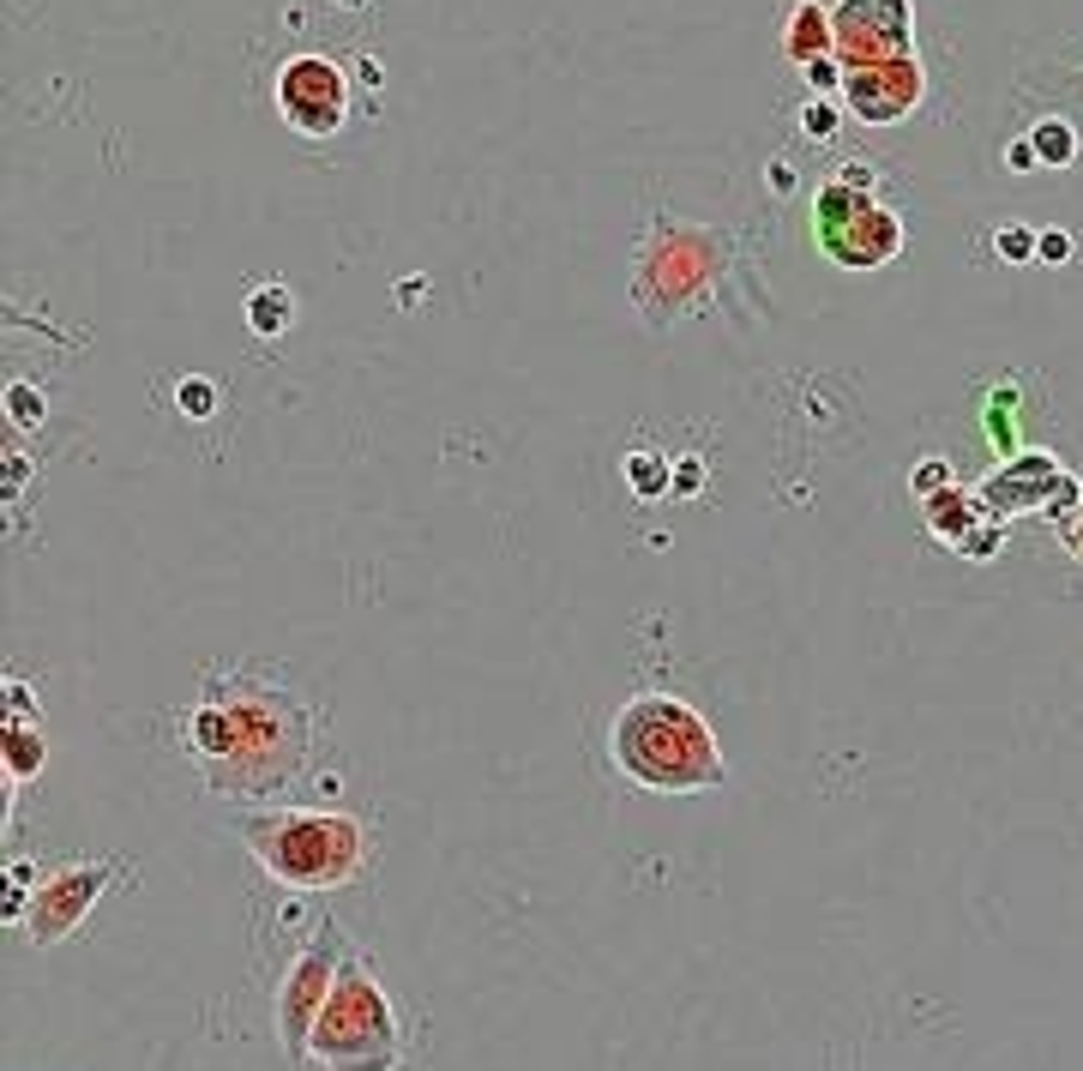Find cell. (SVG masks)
Here are the masks:
<instances>
[{
    "label": "cell",
    "instance_id": "ac0fdd59",
    "mask_svg": "<svg viewBox=\"0 0 1083 1071\" xmlns=\"http://www.w3.org/2000/svg\"><path fill=\"white\" fill-rule=\"evenodd\" d=\"M36 885H43V879H36V866H31V861H12V866H7V903H0V915H7L12 927H24Z\"/></svg>",
    "mask_w": 1083,
    "mask_h": 1071
},
{
    "label": "cell",
    "instance_id": "2e32d148",
    "mask_svg": "<svg viewBox=\"0 0 1083 1071\" xmlns=\"http://www.w3.org/2000/svg\"><path fill=\"white\" fill-rule=\"evenodd\" d=\"M620 476H627V488L639 494V500H662V494H674V457H662V452H650V445H639V452H627Z\"/></svg>",
    "mask_w": 1083,
    "mask_h": 1071
},
{
    "label": "cell",
    "instance_id": "484cf974",
    "mask_svg": "<svg viewBox=\"0 0 1083 1071\" xmlns=\"http://www.w3.org/2000/svg\"><path fill=\"white\" fill-rule=\"evenodd\" d=\"M1072 247H1078V241L1065 235V229H1041V235H1036V260L1041 265H1065V260H1072Z\"/></svg>",
    "mask_w": 1083,
    "mask_h": 1071
},
{
    "label": "cell",
    "instance_id": "52a82bcc",
    "mask_svg": "<svg viewBox=\"0 0 1083 1071\" xmlns=\"http://www.w3.org/2000/svg\"><path fill=\"white\" fill-rule=\"evenodd\" d=\"M981 500H987L993 518H1029V512L1060 518L1083 506V476H1065L1048 452H1012L981 482Z\"/></svg>",
    "mask_w": 1083,
    "mask_h": 1071
},
{
    "label": "cell",
    "instance_id": "e0dca14e",
    "mask_svg": "<svg viewBox=\"0 0 1083 1071\" xmlns=\"http://www.w3.org/2000/svg\"><path fill=\"white\" fill-rule=\"evenodd\" d=\"M1029 145H1036L1041 169H1065V163L1078 157V133L1060 121V114H1048V121H1036V133H1029Z\"/></svg>",
    "mask_w": 1083,
    "mask_h": 1071
},
{
    "label": "cell",
    "instance_id": "603a6c76",
    "mask_svg": "<svg viewBox=\"0 0 1083 1071\" xmlns=\"http://www.w3.org/2000/svg\"><path fill=\"white\" fill-rule=\"evenodd\" d=\"M800 73H807L813 97H843V60L837 55H819L813 67H800Z\"/></svg>",
    "mask_w": 1083,
    "mask_h": 1071
},
{
    "label": "cell",
    "instance_id": "4fadbf2b",
    "mask_svg": "<svg viewBox=\"0 0 1083 1071\" xmlns=\"http://www.w3.org/2000/svg\"><path fill=\"white\" fill-rule=\"evenodd\" d=\"M783 48L795 67H813L819 55H837V19L819 7V0H800L783 24Z\"/></svg>",
    "mask_w": 1083,
    "mask_h": 1071
},
{
    "label": "cell",
    "instance_id": "cb8c5ba5",
    "mask_svg": "<svg viewBox=\"0 0 1083 1071\" xmlns=\"http://www.w3.org/2000/svg\"><path fill=\"white\" fill-rule=\"evenodd\" d=\"M909 488L921 494V500H927V494H939V488H951V464H946V457H921V464L909 470Z\"/></svg>",
    "mask_w": 1083,
    "mask_h": 1071
},
{
    "label": "cell",
    "instance_id": "3957f363",
    "mask_svg": "<svg viewBox=\"0 0 1083 1071\" xmlns=\"http://www.w3.org/2000/svg\"><path fill=\"white\" fill-rule=\"evenodd\" d=\"M608 752L632 783L656 788V795H698V788H722L729 776L710 722L681 693L627 698L608 722Z\"/></svg>",
    "mask_w": 1083,
    "mask_h": 1071
},
{
    "label": "cell",
    "instance_id": "4dcf8cb0",
    "mask_svg": "<svg viewBox=\"0 0 1083 1071\" xmlns=\"http://www.w3.org/2000/svg\"><path fill=\"white\" fill-rule=\"evenodd\" d=\"M24 476H31V464H24L19 452H12V457H7V494H19V488H24Z\"/></svg>",
    "mask_w": 1083,
    "mask_h": 1071
},
{
    "label": "cell",
    "instance_id": "5bb4252c",
    "mask_svg": "<svg viewBox=\"0 0 1083 1071\" xmlns=\"http://www.w3.org/2000/svg\"><path fill=\"white\" fill-rule=\"evenodd\" d=\"M0 752H7V783H31L48 764V735L36 722H7L0 729Z\"/></svg>",
    "mask_w": 1083,
    "mask_h": 1071
},
{
    "label": "cell",
    "instance_id": "8992f818",
    "mask_svg": "<svg viewBox=\"0 0 1083 1071\" xmlns=\"http://www.w3.org/2000/svg\"><path fill=\"white\" fill-rule=\"evenodd\" d=\"M350 958H355V946L338 921H325L320 934L289 958L284 987H277V1041H284L289 1060H308V1036H313V1024H320V1012H325V1000H331V987H338V975H343Z\"/></svg>",
    "mask_w": 1083,
    "mask_h": 1071
},
{
    "label": "cell",
    "instance_id": "f1b7e54d",
    "mask_svg": "<svg viewBox=\"0 0 1083 1071\" xmlns=\"http://www.w3.org/2000/svg\"><path fill=\"white\" fill-rule=\"evenodd\" d=\"M1005 163H1012L1017 175H1029V169H1041V157H1036V145L1029 139H1017V145H1005Z\"/></svg>",
    "mask_w": 1083,
    "mask_h": 1071
},
{
    "label": "cell",
    "instance_id": "d4e9b609",
    "mask_svg": "<svg viewBox=\"0 0 1083 1071\" xmlns=\"http://www.w3.org/2000/svg\"><path fill=\"white\" fill-rule=\"evenodd\" d=\"M999 548H1005V525H999V518H987V525L963 542V560H993Z\"/></svg>",
    "mask_w": 1083,
    "mask_h": 1071
},
{
    "label": "cell",
    "instance_id": "6da1fadb",
    "mask_svg": "<svg viewBox=\"0 0 1083 1071\" xmlns=\"http://www.w3.org/2000/svg\"><path fill=\"white\" fill-rule=\"evenodd\" d=\"M181 747L199 764L211 795L223 801H277L313 752V717L296 693L241 674H211L199 705L181 710Z\"/></svg>",
    "mask_w": 1083,
    "mask_h": 1071
},
{
    "label": "cell",
    "instance_id": "277c9868",
    "mask_svg": "<svg viewBox=\"0 0 1083 1071\" xmlns=\"http://www.w3.org/2000/svg\"><path fill=\"white\" fill-rule=\"evenodd\" d=\"M308 1066L320 1071H398L404 1066V1029L391 993L374 981L362 958L343 963L320 1024L308 1036Z\"/></svg>",
    "mask_w": 1083,
    "mask_h": 1071
},
{
    "label": "cell",
    "instance_id": "d6986e66",
    "mask_svg": "<svg viewBox=\"0 0 1083 1071\" xmlns=\"http://www.w3.org/2000/svg\"><path fill=\"white\" fill-rule=\"evenodd\" d=\"M175 410L187 416V422H206V416L217 410V386L206 374H187V379H175Z\"/></svg>",
    "mask_w": 1083,
    "mask_h": 1071
},
{
    "label": "cell",
    "instance_id": "7a4b0ae2",
    "mask_svg": "<svg viewBox=\"0 0 1083 1071\" xmlns=\"http://www.w3.org/2000/svg\"><path fill=\"white\" fill-rule=\"evenodd\" d=\"M241 843L259 861L265 879L289 891H338L355 885L374 861V831L355 813L325 807H247L241 813Z\"/></svg>",
    "mask_w": 1083,
    "mask_h": 1071
},
{
    "label": "cell",
    "instance_id": "9c48e42d",
    "mask_svg": "<svg viewBox=\"0 0 1083 1071\" xmlns=\"http://www.w3.org/2000/svg\"><path fill=\"white\" fill-rule=\"evenodd\" d=\"M277 114L308 139H331L350 114V79L325 55H296L277 73Z\"/></svg>",
    "mask_w": 1083,
    "mask_h": 1071
},
{
    "label": "cell",
    "instance_id": "1f68e13d",
    "mask_svg": "<svg viewBox=\"0 0 1083 1071\" xmlns=\"http://www.w3.org/2000/svg\"><path fill=\"white\" fill-rule=\"evenodd\" d=\"M771 187L776 194H795V163H771Z\"/></svg>",
    "mask_w": 1083,
    "mask_h": 1071
},
{
    "label": "cell",
    "instance_id": "83f0119b",
    "mask_svg": "<svg viewBox=\"0 0 1083 1071\" xmlns=\"http://www.w3.org/2000/svg\"><path fill=\"white\" fill-rule=\"evenodd\" d=\"M7 705H12V722H36V705H31V686L24 681L7 686Z\"/></svg>",
    "mask_w": 1083,
    "mask_h": 1071
},
{
    "label": "cell",
    "instance_id": "4316f807",
    "mask_svg": "<svg viewBox=\"0 0 1083 1071\" xmlns=\"http://www.w3.org/2000/svg\"><path fill=\"white\" fill-rule=\"evenodd\" d=\"M705 488V457H674V494H698Z\"/></svg>",
    "mask_w": 1083,
    "mask_h": 1071
},
{
    "label": "cell",
    "instance_id": "ba28073f",
    "mask_svg": "<svg viewBox=\"0 0 1083 1071\" xmlns=\"http://www.w3.org/2000/svg\"><path fill=\"white\" fill-rule=\"evenodd\" d=\"M109 885H114V861H67V866H55V873L36 885L31 915H24L31 946H60V939H73Z\"/></svg>",
    "mask_w": 1083,
    "mask_h": 1071
},
{
    "label": "cell",
    "instance_id": "8fae6325",
    "mask_svg": "<svg viewBox=\"0 0 1083 1071\" xmlns=\"http://www.w3.org/2000/svg\"><path fill=\"white\" fill-rule=\"evenodd\" d=\"M843 103H849V114H861V121H873V126L903 121V114L921 103V60L897 55V60H873V67H849L843 73Z\"/></svg>",
    "mask_w": 1083,
    "mask_h": 1071
},
{
    "label": "cell",
    "instance_id": "9a60e30c",
    "mask_svg": "<svg viewBox=\"0 0 1083 1071\" xmlns=\"http://www.w3.org/2000/svg\"><path fill=\"white\" fill-rule=\"evenodd\" d=\"M296 325V296H289V284H259L247 296V331L253 338H284V331Z\"/></svg>",
    "mask_w": 1083,
    "mask_h": 1071
},
{
    "label": "cell",
    "instance_id": "5b68a950",
    "mask_svg": "<svg viewBox=\"0 0 1083 1071\" xmlns=\"http://www.w3.org/2000/svg\"><path fill=\"white\" fill-rule=\"evenodd\" d=\"M813 241L843 272H873V265H891L903 253V217L849 181H825L813 199Z\"/></svg>",
    "mask_w": 1083,
    "mask_h": 1071
},
{
    "label": "cell",
    "instance_id": "7402d4cb",
    "mask_svg": "<svg viewBox=\"0 0 1083 1071\" xmlns=\"http://www.w3.org/2000/svg\"><path fill=\"white\" fill-rule=\"evenodd\" d=\"M7 416H12V428H19V433L43 428V398H36V386H24V379H19V386L7 391Z\"/></svg>",
    "mask_w": 1083,
    "mask_h": 1071
},
{
    "label": "cell",
    "instance_id": "d6a6232c",
    "mask_svg": "<svg viewBox=\"0 0 1083 1071\" xmlns=\"http://www.w3.org/2000/svg\"><path fill=\"white\" fill-rule=\"evenodd\" d=\"M1065 542H1072V554L1083 560V518H1078V525H1072V536H1065Z\"/></svg>",
    "mask_w": 1083,
    "mask_h": 1071
},
{
    "label": "cell",
    "instance_id": "ffe728a7",
    "mask_svg": "<svg viewBox=\"0 0 1083 1071\" xmlns=\"http://www.w3.org/2000/svg\"><path fill=\"white\" fill-rule=\"evenodd\" d=\"M1036 235L1041 229H1029V223H1005V229H993V253L1005 265H1029L1036 260Z\"/></svg>",
    "mask_w": 1083,
    "mask_h": 1071
},
{
    "label": "cell",
    "instance_id": "44dd1931",
    "mask_svg": "<svg viewBox=\"0 0 1083 1071\" xmlns=\"http://www.w3.org/2000/svg\"><path fill=\"white\" fill-rule=\"evenodd\" d=\"M837 121H843V97H813V103L800 109V133L807 139H831Z\"/></svg>",
    "mask_w": 1083,
    "mask_h": 1071
},
{
    "label": "cell",
    "instance_id": "7c38bea8",
    "mask_svg": "<svg viewBox=\"0 0 1083 1071\" xmlns=\"http://www.w3.org/2000/svg\"><path fill=\"white\" fill-rule=\"evenodd\" d=\"M921 518H927V530H933L939 542L963 548L993 512H987V500H981V488H958V482H951V488H939V494H927L921 500Z\"/></svg>",
    "mask_w": 1083,
    "mask_h": 1071
},
{
    "label": "cell",
    "instance_id": "f546056e",
    "mask_svg": "<svg viewBox=\"0 0 1083 1071\" xmlns=\"http://www.w3.org/2000/svg\"><path fill=\"white\" fill-rule=\"evenodd\" d=\"M837 181H849V187H861V194H873V187H878V175L866 169V163H843V169H837Z\"/></svg>",
    "mask_w": 1083,
    "mask_h": 1071
},
{
    "label": "cell",
    "instance_id": "30bf717a",
    "mask_svg": "<svg viewBox=\"0 0 1083 1071\" xmlns=\"http://www.w3.org/2000/svg\"><path fill=\"white\" fill-rule=\"evenodd\" d=\"M837 19V60L849 67H873V60L915 55L909 43V0H843Z\"/></svg>",
    "mask_w": 1083,
    "mask_h": 1071
}]
</instances>
